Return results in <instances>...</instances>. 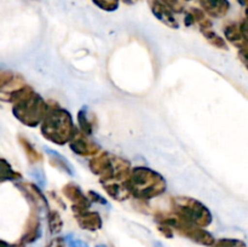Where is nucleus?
Returning a JSON list of instances; mask_svg holds the SVG:
<instances>
[{
    "label": "nucleus",
    "instance_id": "20e7f679",
    "mask_svg": "<svg viewBox=\"0 0 248 247\" xmlns=\"http://www.w3.org/2000/svg\"><path fill=\"white\" fill-rule=\"evenodd\" d=\"M89 167L92 173L99 178H110L116 176H126L130 174L131 165L127 160L114 156L108 152H99L94 155L89 162Z\"/></svg>",
    "mask_w": 248,
    "mask_h": 247
},
{
    "label": "nucleus",
    "instance_id": "0eeeda50",
    "mask_svg": "<svg viewBox=\"0 0 248 247\" xmlns=\"http://www.w3.org/2000/svg\"><path fill=\"white\" fill-rule=\"evenodd\" d=\"M62 193L65 196V199L72 202V208L75 215L89 210L90 205H91V200H90L86 194H84V191L81 190V188L78 184L72 183V182L65 184L62 189Z\"/></svg>",
    "mask_w": 248,
    "mask_h": 247
},
{
    "label": "nucleus",
    "instance_id": "393cba45",
    "mask_svg": "<svg viewBox=\"0 0 248 247\" xmlns=\"http://www.w3.org/2000/svg\"><path fill=\"white\" fill-rule=\"evenodd\" d=\"M237 2H239L240 5H242V6L248 7V0H237Z\"/></svg>",
    "mask_w": 248,
    "mask_h": 247
},
{
    "label": "nucleus",
    "instance_id": "a211bd4d",
    "mask_svg": "<svg viewBox=\"0 0 248 247\" xmlns=\"http://www.w3.org/2000/svg\"><path fill=\"white\" fill-rule=\"evenodd\" d=\"M172 12H177V14H181L183 12L184 6L179 0H161Z\"/></svg>",
    "mask_w": 248,
    "mask_h": 247
},
{
    "label": "nucleus",
    "instance_id": "b1692460",
    "mask_svg": "<svg viewBox=\"0 0 248 247\" xmlns=\"http://www.w3.org/2000/svg\"><path fill=\"white\" fill-rule=\"evenodd\" d=\"M240 28H241L242 35H244L245 40H246V43L248 44V21L246 18L240 23Z\"/></svg>",
    "mask_w": 248,
    "mask_h": 247
},
{
    "label": "nucleus",
    "instance_id": "6e6552de",
    "mask_svg": "<svg viewBox=\"0 0 248 247\" xmlns=\"http://www.w3.org/2000/svg\"><path fill=\"white\" fill-rule=\"evenodd\" d=\"M89 136L84 135L79 128L69 142V148L80 156H94L101 152V147L96 142L90 140Z\"/></svg>",
    "mask_w": 248,
    "mask_h": 247
},
{
    "label": "nucleus",
    "instance_id": "ddd939ff",
    "mask_svg": "<svg viewBox=\"0 0 248 247\" xmlns=\"http://www.w3.org/2000/svg\"><path fill=\"white\" fill-rule=\"evenodd\" d=\"M75 216H77V219L79 222V224L82 228H85V229L96 230L98 228H101L102 219L97 212H92V211L87 210L81 213H78Z\"/></svg>",
    "mask_w": 248,
    "mask_h": 247
},
{
    "label": "nucleus",
    "instance_id": "f3484780",
    "mask_svg": "<svg viewBox=\"0 0 248 247\" xmlns=\"http://www.w3.org/2000/svg\"><path fill=\"white\" fill-rule=\"evenodd\" d=\"M93 2L106 11H114L119 6V0H93Z\"/></svg>",
    "mask_w": 248,
    "mask_h": 247
},
{
    "label": "nucleus",
    "instance_id": "2eb2a0df",
    "mask_svg": "<svg viewBox=\"0 0 248 247\" xmlns=\"http://www.w3.org/2000/svg\"><path fill=\"white\" fill-rule=\"evenodd\" d=\"M202 31L205 39L211 44V45L219 48V50H228V44L227 41H225V39H223L219 34L216 33L215 29L208 28V29H203V31Z\"/></svg>",
    "mask_w": 248,
    "mask_h": 247
},
{
    "label": "nucleus",
    "instance_id": "7ed1b4c3",
    "mask_svg": "<svg viewBox=\"0 0 248 247\" xmlns=\"http://www.w3.org/2000/svg\"><path fill=\"white\" fill-rule=\"evenodd\" d=\"M174 215L183 220L196 225H208L212 222V215L208 208L199 200L188 196L172 198Z\"/></svg>",
    "mask_w": 248,
    "mask_h": 247
},
{
    "label": "nucleus",
    "instance_id": "9b49d317",
    "mask_svg": "<svg viewBox=\"0 0 248 247\" xmlns=\"http://www.w3.org/2000/svg\"><path fill=\"white\" fill-rule=\"evenodd\" d=\"M224 36H225V40H227L228 43H230L232 46L239 48V50L247 47L248 46L246 40H245L244 35H242L240 24L237 23L227 24V26L224 27Z\"/></svg>",
    "mask_w": 248,
    "mask_h": 247
},
{
    "label": "nucleus",
    "instance_id": "423d86ee",
    "mask_svg": "<svg viewBox=\"0 0 248 247\" xmlns=\"http://www.w3.org/2000/svg\"><path fill=\"white\" fill-rule=\"evenodd\" d=\"M128 176L120 177H110V178L101 179V184L106 193L110 196L113 200L116 201H125L132 196L128 184Z\"/></svg>",
    "mask_w": 248,
    "mask_h": 247
},
{
    "label": "nucleus",
    "instance_id": "4468645a",
    "mask_svg": "<svg viewBox=\"0 0 248 247\" xmlns=\"http://www.w3.org/2000/svg\"><path fill=\"white\" fill-rule=\"evenodd\" d=\"M78 124H79V131H81L84 135L91 136L93 133V121L89 118L86 107L80 109L78 113Z\"/></svg>",
    "mask_w": 248,
    "mask_h": 247
},
{
    "label": "nucleus",
    "instance_id": "f257e3e1",
    "mask_svg": "<svg viewBox=\"0 0 248 247\" xmlns=\"http://www.w3.org/2000/svg\"><path fill=\"white\" fill-rule=\"evenodd\" d=\"M78 128L68 110L58 104L50 107L41 123V133L53 144L64 145L72 140Z\"/></svg>",
    "mask_w": 248,
    "mask_h": 247
},
{
    "label": "nucleus",
    "instance_id": "aec40b11",
    "mask_svg": "<svg viewBox=\"0 0 248 247\" xmlns=\"http://www.w3.org/2000/svg\"><path fill=\"white\" fill-rule=\"evenodd\" d=\"M31 176L33 177L34 181L38 183L39 186H44L45 185V182H46V178H45V174H44V172L41 171V170L39 169H33L31 172Z\"/></svg>",
    "mask_w": 248,
    "mask_h": 247
},
{
    "label": "nucleus",
    "instance_id": "9d476101",
    "mask_svg": "<svg viewBox=\"0 0 248 247\" xmlns=\"http://www.w3.org/2000/svg\"><path fill=\"white\" fill-rule=\"evenodd\" d=\"M202 10L208 16L222 18L230 9L229 0H200Z\"/></svg>",
    "mask_w": 248,
    "mask_h": 247
},
{
    "label": "nucleus",
    "instance_id": "39448f33",
    "mask_svg": "<svg viewBox=\"0 0 248 247\" xmlns=\"http://www.w3.org/2000/svg\"><path fill=\"white\" fill-rule=\"evenodd\" d=\"M47 110L48 104L45 103L38 93H34L31 90L17 106L16 115L26 125L36 126L43 123Z\"/></svg>",
    "mask_w": 248,
    "mask_h": 247
},
{
    "label": "nucleus",
    "instance_id": "f03ea898",
    "mask_svg": "<svg viewBox=\"0 0 248 247\" xmlns=\"http://www.w3.org/2000/svg\"><path fill=\"white\" fill-rule=\"evenodd\" d=\"M128 184L132 196L142 201L157 198L164 194L167 188L166 179L159 172L144 166L131 169Z\"/></svg>",
    "mask_w": 248,
    "mask_h": 247
},
{
    "label": "nucleus",
    "instance_id": "412c9836",
    "mask_svg": "<svg viewBox=\"0 0 248 247\" xmlns=\"http://www.w3.org/2000/svg\"><path fill=\"white\" fill-rule=\"evenodd\" d=\"M87 196H89L90 200L94 201V202H98V203H101V205H108V202H107L106 199H104L102 195H99L98 193H96V191L90 190L89 194H87Z\"/></svg>",
    "mask_w": 248,
    "mask_h": 247
},
{
    "label": "nucleus",
    "instance_id": "f8f14e48",
    "mask_svg": "<svg viewBox=\"0 0 248 247\" xmlns=\"http://www.w3.org/2000/svg\"><path fill=\"white\" fill-rule=\"evenodd\" d=\"M45 152L46 154L48 155V157H50V161L52 166L61 170V171L64 172V173H68L69 176H74V169H73L70 162L68 161L63 155L58 154L56 150L50 149V148H45Z\"/></svg>",
    "mask_w": 248,
    "mask_h": 247
},
{
    "label": "nucleus",
    "instance_id": "a878e982",
    "mask_svg": "<svg viewBox=\"0 0 248 247\" xmlns=\"http://www.w3.org/2000/svg\"><path fill=\"white\" fill-rule=\"evenodd\" d=\"M123 1H125L126 4H133V2H136L137 0H123Z\"/></svg>",
    "mask_w": 248,
    "mask_h": 247
},
{
    "label": "nucleus",
    "instance_id": "dca6fc26",
    "mask_svg": "<svg viewBox=\"0 0 248 247\" xmlns=\"http://www.w3.org/2000/svg\"><path fill=\"white\" fill-rule=\"evenodd\" d=\"M48 224H50L52 232H60V229L62 228V219H61L57 211L52 210L48 212Z\"/></svg>",
    "mask_w": 248,
    "mask_h": 247
},
{
    "label": "nucleus",
    "instance_id": "4be33fe9",
    "mask_svg": "<svg viewBox=\"0 0 248 247\" xmlns=\"http://www.w3.org/2000/svg\"><path fill=\"white\" fill-rule=\"evenodd\" d=\"M68 247H89V245L80 239H72L70 236L65 237Z\"/></svg>",
    "mask_w": 248,
    "mask_h": 247
},
{
    "label": "nucleus",
    "instance_id": "5701e85b",
    "mask_svg": "<svg viewBox=\"0 0 248 247\" xmlns=\"http://www.w3.org/2000/svg\"><path fill=\"white\" fill-rule=\"evenodd\" d=\"M239 58L242 62V64L245 65V68L248 70V46L247 47L239 50Z\"/></svg>",
    "mask_w": 248,
    "mask_h": 247
},
{
    "label": "nucleus",
    "instance_id": "1a4fd4ad",
    "mask_svg": "<svg viewBox=\"0 0 248 247\" xmlns=\"http://www.w3.org/2000/svg\"><path fill=\"white\" fill-rule=\"evenodd\" d=\"M149 5L154 16L156 17L160 22H162L165 26L170 27V28H178L179 24L178 22H177L176 17L173 16V12H172L161 0H149Z\"/></svg>",
    "mask_w": 248,
    "mask_h": 247
},
{
    "label": "nucleus",
    "instance_id": "6ab92c4d",
    "mask_svg": "<svg viewBox=\"0 0 248 247\" xmlns=\"http://www.w3.org/2000/svg\"><path fill=\"white\" fill-rule=\"evenodd\" d=\"M23 145H24V148H26L27 154H28L29 159H31V161H39V160H41L40 154H39V153L36 152L33 147H31V143L27 142V140H23Z\"/></svg>",
    "mask_w": 248,
    "mask_h": 247
},
{
    "label": "nucleus",
    "instance_id": "bb28decb",
    "mask_svg": "<svg viewBox=\"0 0 248 247\" xmlns=\"http://www.w3.org/2000/svg\"><path fill=\"white\" fill-rule=\"evenodd\" d=\"M245 18L248 21V7H246V17H245Z\"/></svg>",
    "mask_w": 248,
    "mask_h": 247
}]
</instances>
